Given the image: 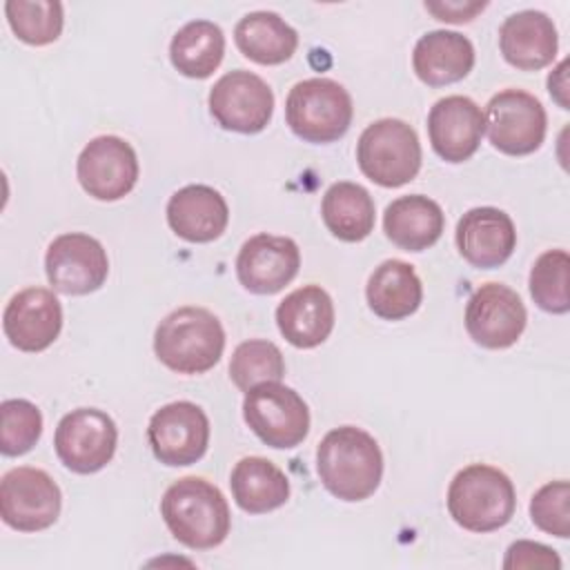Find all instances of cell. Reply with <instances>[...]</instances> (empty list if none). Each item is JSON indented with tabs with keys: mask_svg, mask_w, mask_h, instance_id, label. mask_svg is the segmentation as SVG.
<instances>
[{
	"mask_svg": "<svg viewBox=\"0 0 570 570\" xmlns=\"http://www.w3.org/2000/svg\"><path fill=\"white\" fill-rule=\"evenodd\" d=\"M503 568H554V570H559L561 559L552 548H548L543 543L517 541L508 548Z\"/></svg>",
	"mask_w": 570,
	"mask_h": 570,
	"instance_id": "35",
	"label": "cell"
},
{
	"mask_svg": "<svg viewBox=\"0 0 570 570\" xmlns=\"http://www.w3.org/2000/svg\"><path fill=\"white\" fill-rule=\"evenodd\" d=\"M356 160L372 183L401 187L414 180L421 169V142L405 120L381 118L363 129Z\"/></svg>",
	"mask_w": 570,
	"mask_h": 570,
	"instance_id": "6",
	"label": "cell"
},
{
	"mask_svg": "<svg viewBox=\"0 0 570 570\" xmlns=\"http://www.w3.org/2000/svg\"><path fill=\"white\" fill-rule=\"evenodd\" d=\"M276 325L294 347H316L334 330V303L323 287L303 285L278 303Z\"/></svg>",
	"mask_w": 570,
	"mask_h": 570,
	"instance_id": "22",
	"label": "cell"
},
{
	"mask_svg": "<svg viewBox=\"0 0 570 570\" xmlns=\"http://www.w3.org/2000/svg\"><path fill=\"white\" fill-rule=\"evenodd\" d=\"M412 67L430 87H443L463 80L474 67V47L459 31H428L412 51Z\"/></svg>",
	"mask_w": 570,
	"mask_h": 570,
	"instance_id": "23",
	"label": "cell"
},
{
	"mask_svg": "<svg viewBox=\"0 0 570 570\" xmlns=\"http://www.w3.org/2000/svg\"><path fill=\"white\" fill-rule=\"evenodd\" d=\"M285 374L283 352L263 338L243 341L229 361V379L243 392L265 381H281Z\"/></svg>",
	"mask_w": 570,
	"mask_h": 570,
	"instance_id": "31",
	"label": "cell"
},
{
	"mask_svg": "<svg viewBox=\"0 0 570 570\" xmlns=\"http://www.w3.org/2000/svg\"><path fill=\"white\" fill-rule=\"evenodd\" d=\"M0 419V450L4 456L29 452L42 434V414L27 399L2 401Z\"/></svg>",
	"mask_w": 570,
	"mask_h": 570,
	"instance_id": "33",
	"label": "cell"
},
{
	"mask_svg": "<svg viewBox=\"0 0 570 570\" xmlns=\"http://www.w3.org/2000/svg\"><path fill=\"white\" fill-rule=\"evenodd\" d=\"M209 114L227 131L258 134L272 120L274 94L269 85L252 71H227L209 91Z\"/></svg>",
	"mask_w": 570,
	"mask_h": 570,
	"instance_id": "11",
	"label": "cell"
},
{
	"mask_svg": "<svg viewBox=\"0 0 570 570\" xmlns=\"http://www.w3.org/2000/svg\"><path fill=\"white\" fill-rule=\"evenodd\" d=\"M76 174L80 187L96 200H118L138 180V156L120 136H98L80 151Z\"/></svg>",
	"mask_w": 570,
	"mask_h": 570,
	"instance_id": "15",
	"label": "cell"
},
{
	"mask_svg": "<svg viewBox=\"0 0 570 570\" xmlns=\"http://www.w3.org/2000/svg\"><path fill=\"white\" fill-rule=\"evenodd\" d=\"M238 51L258 65H281L298 47V33L274 11H252L234 29Z\"/></svg>",
	"mask_w": 570,
	"mask_h": 570,
	"instance_id": "27",
	"label": "cell"
},
{
	"mask_svg": "<svg viewBox=\"0 0 570 570\" xmlns=\"http://www.w3.org/2000/svg\"><path fill=\"white\" fill-rule=\"evenodd\" d=\"M4 13L13 33L36 47L58 40L65 22L58 0H9Z\"/></svg>",
	"mask_w": 570,
	"mask_h": 570,
	"instance_id": "30",
	"label": "cell"
},
{
	"mask_svg": "<svg viewBox=\"0 0 570 570\" xmlns=\"http://www.w3.org/2000/svg\"><path fill=\"white\" fill-rule=\"evenodd\" d=\"M321 216L338 240L358 243L374 229V200L365 187L341 180L325 191Z\"/></svg>",
	"mask_w": 570,
	"mask_h": 570,
	"instance_id": "28",
	"label": "cell"
},
{
	"mask_svg": "<svg viewBox=\"0 0 570 570\" xmlns=\"http://www.w3.org/2000/svg\"><path fill=\"white\" fill-rule=\"evenodd\" d=\"M485 118L481 107L468 96H445L428 114L432 149L445 163H463L481 145Z\"/></svg>",
	"mask_w": 570,
	"mask_h": 570,
	"instance_id": "18",
	"label": "cell"
},
{
	"mask_svg": "<svg viewBox=\"0 0 570 570\" xmlns=\"http://www.w3.org/2000/svg\"><path fill=\"white\" fill-rule=\"evenodd\" d=\"M425 9L443 22H468L485 9V2H425Z\"/></svg>",
	"mask_w": 570,
	"mask_h": 570,
	"instance_id": "36",
	"label": "cell"
},
{
	"mask_svg": "<svg viewBox=\"0 0 570 570\" xmlns=\"http://www.w3.org/2000/svg\"><path fill=\"white\" fill-rule=\"evenodd\" d=\"M225 350V330L209 309L185 305L169 312L156 327L154 352L178 374L212 370Z\"/></svg>",
	"mask_w": 570,
	"mask_h": 570,
	"instance_id": "3",
	"label": "cell"
},
{
	"mask_svg": "<svg viewBox=\"0 0 570 570\" xmlns=\"http://www.w3.org/2000/svg\"><path fill=\"white\" fill-rule=\"evenodd\" d=\"M365 296L376 316L385 321H401L419 309L423 301V285L410 263L387 258L372 272Z\"/></svg>",
	"mask_w": 570,
	"mask_h": 570,
	"instance_id": "25",
	"label": "cell"
},
{
	"mask_svg": "<svg viewBox=\"0 0 570 570\" xmlns=\"http://www.w3.org/2000/svg\"><path fill=\"white\" fill-rule=\"evenodd\" d=\"M2 330L9 343L20 352H42L62 330L60 301L51 289L27 287L7 303Z\"/></svg>",
	"mask_w": 570,
	"mask_h": 570,
	"instance_id": "17",
	"label": "cell"
},
{
	"mask_svg": "<svg viewBox=\"0 0 570 570\" xmlns=\"http://www.w3.org/2000/svg\"><path fill=\"white\" fill-rule=\"evenodd\" d=\"M445 216L436 200L410 194L392 200L383 214L385 236L405 252H423L443 234Z\"/></svg>",
	"mask_w": 570,
	"mask_h": 570,
	"instance_id": "24",
	"label": "cell"
},
{
	"mask_svg": "<svg viewBox=\"0 0 570 570\" xmlns=\"http://www.w3.org/2000/svg\"><path fill=\"white\" fill-rule=\"evenodd\" d=\"M243 416L249 430L276 450L296 448L309 432L307 403L278 381H265L247 390Z\"/></svg>",
	"mask_w": 570,
	"mask_h": 570,
	"instance_id": "7",
	"label": "cell"
},
{
	"mask_svg": "<svg viewBox=\"0 0 570 570\" xmlns=\"http://www.w3.org/2000/svg\"><path fill=\"white\" fill-rule=\"evenodd\" d=\"M499 49L517 69H543L554 60L559 49L557 27L543 11H517L508 16L499 29Z\"/></svg>",
	"mask_w": 570,
	"mask_h": 570,
	"instance_id": "20",
	"label": "cell"
},
{
	"mask_svg": "<svg viewBox=\"0 0 570 570\" xmlns=\"http://www.w3.org/2000/svg\"><path fill=\"white\" fill-rule=\"evenodd\" d=\"M568 269L570 256L566 249H548L534 261L530 269V294L543 312L566 314L570 309Z\"/></svg>",
	"mask_w": 570,
	"mask_h": 570,
	"instance_id": "32",
	"label": "cell"
},
{
	"mask_svg": "<svg viewBox=\"0 0 570 570\" xmlns=\"http://www.w3.org/2000/svg\"><path fill=\"white\" fill-rule=\"evenodd\" d=\"M514 508L517 494L510 476L485 463L459 470L448 488V512L470 532L503 528L512 519Z\"/></svg>",
	"mask_w": 570,
	"mask_h": 570,
	"instance_id": "4",
	"label": "cell"
},
{
	"mask_svg": "<svg viewBox=\"0 0 570 570\" xmlns=\"http://www.w3.org/2000/svg\"><path fill=\"white\" fill-rule=\"evenodd\" d=\"M352 98L332 78H307L296 82L285 100L289 129L307 142H334L352 122Z\"/></svg>",
	"mask_w": 570,
	"mask_h": 570,
	"instance_id": "5",
	"label": "cell"
},
{
	"mask_svg": "<svg viewBox=\"0 0 570 570\" xmlns=\"http://www.w3.org/2000/svg\"><path fill=\"white\" fill-rule=\"evenodd\" d=\"M225 56L223 29L212 20H191L176 31L169 45L171 65L187 78L212 76Z\"/></svg>",
	"mask_w": 570,
	"mask_h": 570,
	"instance_id": "29",
	"label": "cell"
},
{
	"mask_svg": "<svg viewBox=\"0 0 570 570\" xmlns=\"http://www.w3.org/2000/svg\"><path fill=\"white\" fill-rule=\"evenodd\" d=\"M483 118L492 147L508 156L537 151L548 129L543 105L523 89H503L494 94Z\"/></svg>",
	"mask_w": 570,
	"mask_h": 570,
	"instance_id": "9",
	"label": "cell"
},
{
	"mask_svg": "<svg viewBox=\"0 0 570 570\" xmlns=\"http://www.w3.org/2000/svg\"><path fill=\"white\" fill-rule=\"evenodd\" d=\"M160 514L174 539L191 550L220 546L232 525L227 499L200 476H183L171 483L160 499Z\"/></svg>",
	"mask_w": 570,
	"mask_h": 570,
	"instance_id": "2",
	"label": "cell"
},
{
	"mask_svg": "<svg viewBox=\"0 0 570 570\" xmlns=\"http://www.w3.org/2000/svg\"><path fill=\"white\" fill-rule=\"evenodd\" d=\"M45 272L56 292L80 296L96 292L105 283L109 258L100 240L82 232H69L47 247Z\"/></svg>",
	"mask_w": 570,
	"mask_h": 570,
	"instance_id": "13",
	"label": "cell"
},
{
	"mask_svg": "<svg viewBox=\"0 0 570 570\" xmlns=\"http://www.w3.org/2000/svg\"><path fill=\"white\" fill-rule=\"evenodd\" d=\"M229 220V207L218 189L209 185H185L169 196L167 223L171 232L189 243L216 240Z\"/></svg>",
	"mask_w": 570,
	"mask_h": 570,
	"instance_id": "21",
	"label": "cell"
},
{
	"mask_svg": "<svg viewBox=\"0 0 570 570\" xmlns=\"http://www.w3.org/2000/svg\"><path fill=\"white\" fill-rule=\"evenodd\" d=\"M570 485L568 481H550L541 485L530 501L532 523L559 539L570 534Z\"/></svg>",
	"mask_w": 570,
	"mask_h": 570,
	"instance_id": "34",
	"label": "cell"
},
{
	"mask_svg": "<svg viewBox=\"0 0 570 570\" xmlns=\"http://www.w3.org/2000/svg\"><path fill=\"white\" fill-rule=\"evenodd\" d=\"M60 505V488L40 468H13L0 481V514L13 530L38 532L53 525Z\"/></svg>",
	"mask_w": 570,
	"mask_h": 570,
	"instance_id": "10",
	"label": "cell"
},
{
	"mask_svg": "<svg viewBox=\"0 0 570 570\" xmlns=\"http://www.w3.org/2000/svg\"><path fill=\"white\" fill-rule=\"evenodd\" d=\"M456 247L472 267H499L517 247L514 223L497 207L468 209L456 223Z\"/></svg>",
	"mask_w": 570,
	"mask_h": 570,
	"instance_id": "19",
	"label": "cell"
},
{
	"mask_svg": "<svg viewBox=\"0 0 570 570\" xmlns=\"http://www.w3.org/2000/svg\"><path fill=\"white\" fill-rule=\"evenodd\" d=\"M301 252L287 236L256 234L236 256V276L254 294H276L298 274Z\"/></svg>",
	"mask_w": 570,
	"mask_h": 570,
	"instance_id": "16",
	"label": "cell"
},
{
	"mask_svg": "<svg viewBox=\"0 0 570 570\" xmlns=\"http://www.w3.org/2000/svg\"><path fill=\"white\" fill-rule=\"evenodd\" d=\"M316 472L330 494L341 501L372 497L383 476V454L376 439L354 425L323 436L316 450Z\"/></svg>",
	"mask_w": 570,
	"mask_h": 570,
	"instance_id": "1",
	"label": "cell"
},
{
	"mask_svg": "<svg viewBox=\"0 0 570 570\" xmlns=\"http://www.w3.org/2000/svg\"><path fill=\"white\" fill-rule=\"evenodd\" d=\"M154 456L171 468L196 463L209 445V419L191 401H174L156 410L147 425Z\"/></svg>",
	"mask_w": 570,
	"mask_h": 570,
	"instance_id": "12",
	"label": "cell"
},
{
	"mask_svg": "<svg viewBox=\"0 0 570 570\" xmlns=\"http://www.w3.org/2000/svg\"><path fill=\"white\" fill-rule=\"evenodd\" d=\"M525 305L503 283L481 285L465 305V330L470 338L488 350H503L519 341L525 330Z\"/></svg>",
	"mask_w": 570,
	"mask_h": 570,
	"instance_id": "14",
	"label": "cell"
},
{
	"mask_svg": "<svg viewBox=\"0 0 570 570\" xmlns=\"http://www.w3.org/2000/svg\"><path fill=\"white\" fill-rule=\"evenodd\" d=\"M229 488L236 505L249 514L276 510L289 499L285 472L263 456L240 459L232 470Z\"/></svg>",
	"mask_w": 570,
	"mask_h": 570,
	"instance_id": "26",
	"label": "cell"
},
{
	"mask_svg": "<svg viewBox=\"0 0 570 570\" xmlns=\"http://www.w3.org/2000/svg\"><path fill=\"white\" fill-rule=\"evenodd\" d=\"M118 428L96 407H78L65 414L53 434V448L65 468L76 474L102 470L116 452Z\"/></svg>",
	"mask_w": 570,
	"mask_h": 570,
	"instance_id": "8",
	"label": "cell"
}]
</instances>
